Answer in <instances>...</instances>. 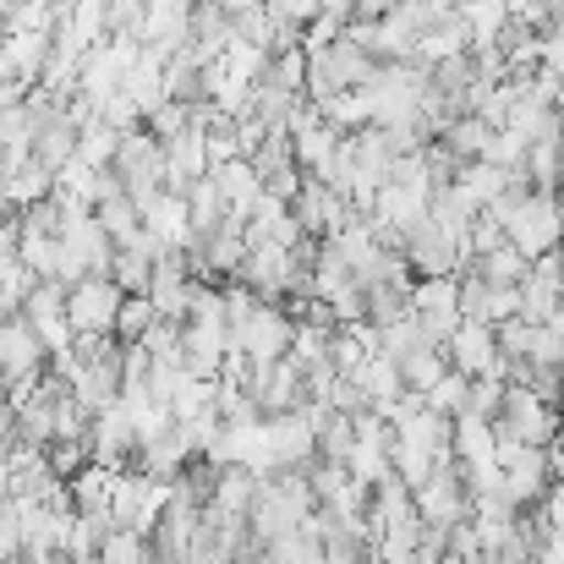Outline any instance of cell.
I'll list each match as a JSON object with an SVG mask.
<instances>
[{"label": "cell", "instance_id": "1", "mask_svg": "<svg viewBox=\"0 0 564 564\" xmlns=\"http://www.w3.org/2000/svg\"><path fill=\"white\" fill-rule=\"evenodd\" d=\"M373 72H378L373 50H362V44H351V39L340 33L335 44L307 50V83H302V99H313V105L324 110L340 88H362V83H373Z\"/></svg>", "mask_w": 564, "mask_h": 564}, {"label": "cell", "instance_id": "2", "mask_svg": "<svg viewBox=\"0 0 564 564\" xmlns=\"http://www.w3.org/2000/svg\"><path fill=\"white\" fill-rule=\"evenodd\" d=\"M505 241L527 258H543L560 247V192H521L516 208L505 214Z\"/></svg>", "mask_w": 564, "mask_h": 564}, {"label": "cell", "instance_id": "3", "mask_svg": "<svg viewBox=\"0 0 564 564\" xmlns=\"http://www.w3.org/2000/svg\"><path fill=\"white\" fill-rule=\"evenodd\" d=\"M291 329H296V318H291L280 302H258V307L230 329V351H241L252 368L280 362V357L291 351Z\"/></svg>", "mask_w": 564, "mask_h": 564}, {"label": "cell", "instance_id": "4", "mask_svg": "<svg viewBox=\"0 0 564 564\" xmlns=\"http://www.w3.org/2000/svg\"><path fill=\"white\" fill-rule=\"evenodd\" d=\"M405 302H411V313H416V324L433 346H444L455 335V324H460V280L455 274H416Z\"/></svg>", "mask_w": 564, "mask_h": 564}, {"label": "cell", "instance_id": "5", "mask_svg": "<svg viewBox=\"0 0 564 564\" xmlns=\"http://www.w3.org/2000/svg\"><path fill=\"white\" fill-rule=\"evenodd\" d=\"M411 499H416V516H422V527H427V532H449L455 521H466V516H471V494H466V477H460V466H455V460H438V466H433V477H427Z\"/></svg>", "mask_w": 564, "mask_h": 564}, {"label": "cell", "instance_id": "6", "mask_svg": "<svg viewBox=\"0 0 564 564\" xmlns=\"http://www.w3.org/2000/svg\"><path fill=\"white\" fill-rule=\"evenodd\" d=\"M121 296L127 291L110 274H83L77 285H66V324H72V335H110Z\"/></svg>", "mask_w": 564, "mask_h": 564}, {"label": "cell", "instance_id": "7", "mask_svg": "<svg viewBox=\"0 0 564 564\" xmlns=\"http://www.w3.org/2000/svg\"><path fill=\"white\" fill-rule=\"evenodd\" d=\"M444 357H449V368H455V373H466V378L488 373V378H505V383H510V357L499 351L494 324L460 318V324H455V335L444 340Z\"/></svg>", "mask_w": 564, "mask_h": 564}, {"label": "cell", "instance_id": "8", "mask_svg": "<svg viewBox=\"0 0 564 564\" xmlns=\"http://www.w3.org/2000/svg\"><path fill=\"white\" fill-rule=\"evenodd\" d=\"M116 176H121L127 197L165 187V143H160L149 127L121 132V149H116Z\"/></svg>", "mask_w": 564, "mask_h": 564}, {"label": "cell", "instance_id": "9", "mask_svg": "<svg viewBox=\"0 0 564 564\" xmlns=\"http://www.w3.org/2000/svg\"><path fill=\"white\" fill-rule=\"evenodd\" d=\"M400 252H405L411 274H460V241H455L444 225H433V219L411 225Z\"/></svg>", "mask_w": 564, "mask_h": 564}, {"label": "cell", "instance_id": "10", "mask_svg": "<svg viewBox=\"0 0 564 564\" xmlns=\"http://www.w3.org/2000/svg\"><path fill=\"white\" fill-rule=\"evenodd\" d=\"M44 368H50L44 340L33 335V324H28L22 313H11V318L0 324V378L17 383V378H39Z\"/></svg>", "mask_w": 564, "mask_h": 564}, {"label": "cell", "instance_id": "11", "mask_svg": "<svg viewBox=\"0 0 564 564\" xmlns=\"http://www.w3.org/2000/svg\"><path fill=\"white\" fill-rule=\"evenodd\" d=\"M494 455H499L494 416L455 411V416H449V460H455L460 471H477V466H494Z\"/></svg>", "mask_w": 564, "mask_h": 564}, {"label": "cell", "instance_id": "12", "mask_svg": "<svg viewBox=\"0 0 564 564\" xmlns=\"http://www.w3.org/2000/svg\"><path fill=\"white\" fill-rule=\"evenodd\" d=\"M143 230H149L165 252H171V247H182V252H187L192 241H197L192 214H187V192H171V187L154 192V203L143 208Z\"/></svg>", "mask_w": 564, "mask_h": 564}, {"label": "cell", "instance_id": "13", "mask_svg": "<svg viewBox=\"0 0 564 564\" xmlns=\"http://www.w3.org/2000/svg\"><path fill=\"white\" fill-rule=\"evenodd\" d=\"M55 192V171L44 165V160H33V154H22L17 165H0V197H6V208H33V203H44Z\"/></svg>", "mask_w": 564, "mask_h": 564}, {"label": "cell", "instance_id": "14", "mask_svg": "<svg viewBox=\"0 0 564 564\" xmlns=\"http://www.w3.org/2000/svg\"><path fill=\"white\" fill-rule=\"evenodd\" d=\"M197 176H208V149H203V132L187 127V132L165 138V187L187 192Z\"/></svg>", "mask_w": 564, "mask_h": 564}, {"label": "cell", "instance_id": "15", "mask_svg": "<svg viewBox=\"0 0 564 564\" xmlns=\"http://www.w3.org/2000/svg\"><path fill=\"white\" fill-rule=\"evenodd\" d=\"M208 176H214V187H219V197H225V208L247 225V208H252V197L263 192V176L252 171V160H219Z\"/></svg>", "mask_w": 564, "mask_h": 564}, {"label": "cell", "instance_id": "16", "mask_svg": "<svg viewBox=\"0 0 564 564\" xmlns=\"http://www.w3.org/2000/svg\"><path fill=\"white\" fill-rule=\"evenodd\" d=\"M340 138L346 132H335L324 116L313 121V127H302V132H291V160L302 165V176H318L329 160H335V149H340Z\"/></svg>", "mask_w": 564, "mask_h": 564}, {"label": "cell", "instance_id": "17", "mask_svg": "<svg viewBox=\"0 0 564 564\" xmlns=\"http://www.w3.org/2000/svg\"><path fill=\"white\" fill-rule=\"evenodd\" d=\"M471 50V33H466V22L449 11V17H438L427 33H416V55L411 61H427V66H438V61H449V55H466Z\"/></svg>", "mask_w": 564, "mask_h": 564}, {"label": "cell", "instance_id": "18", "mask_svg": "<svg viewBox=\"0 0 564 564\" xmlns=\"http://www.w3.org/2000/svg\"><path fill=\"white\" fill-rule=\"evenodd\" d=\"M516 182H521V176H510V171H499V165H488V160H466V165L455 171V187H466V197H471L477 208H488L494 197H505Z\"/></svg>", "mask_w": 564, "mask_h": 564}, {"label": "cell", "instance_id": "19", "mask_svg": "<svg viewBox=\"0 0 564 564\" xmlns=\"http://www.w3.org/2000/svg\"><path fill=\"white\" fill-rule=\"evenodd\" d=\"M351 383L368 394V405H383V400H394L400 389H405V378H400V362L389 357V351H373L357 373H351Z\"/></svg>", "mask_w": 564, "mask_h": 564}, {"label": "cell", "instance_id": "20", "mask_svg": "<svg viewBox=\"0 0 564 564\" xmlns=\"http://www.w3.org/2000/svg\"><path fill=\"white\" fill-rule=\"evenodd\" d=\"M488 132H494V127H488L482 116H471V110H466V116H449V121H444V132H438L433 143H444V149L466 165V160H477V154H482Z\"/></svg>", "mask_w": 564, "mask_h": 564}, {"label": "cell", "instance_id": "21", "mask_svg": "<svg viewBox=\"0 0 564 564\" xmlns=\"http://www.w3.org/2000/svg\"><path fill=\"white\" fill-rule=\"evenodd\" d=\"M560 296H564V280H549V274L527 269V280H521V313H516V318H527V324H549L554 307H560Z\"/></svg>", "mask_w": 564, "mask_h": 564}, {"label": "cell", "instance_id": "22", "mask_svg": "<svg viewBox=\"0 0 564 564\" xmlns=\"http://www.w3.org/2000/svg\"><path fill=\"white\" fill-rule=\"evenodd\" d=\"M400 362V378H405V389H416V394H427L438 378H444V368H449V357H444V346H411L405 357H394Z\"/></svg>", "mask_w": 564, "mask_h": 564}, {"label": "cell", "instance_id": "23", "mask_svg": "<svg viewBox=\"0 0 564 564\" xmlns=\"http://www.w3.org/2000/svg\"><path fill=\"white\" fill-rule=\"evenodd\" d=\"M455 17L466 22V33H471V50L494 44V39H499V28L510 22L505 0H460V6H455Z\"/></svg>", "mask_w": 564, "mask_h": 564}, {"label": "cell", "instance_id": "24", "mask_svg": "<svg viewBox=\"0 0 564 564\" xmlns=\"http://www.w3.org/2000/svg\"><path fill=\"white\" fill-rule=\"evenodd\" d=\"M527 269H532V258H527V252H516L510 241H505V247H494V252H482V258L471 263V274H482L488 285H521V280H527ZM460 274H466V269H460Z\"/></svg>", "mask_w": 564, "mask_h": 564}, {"label": "cell", "instance_id": "25", "mask_svg": "<svg viewBox=\"0 0 564 564\" xmlns=\"http://www.w3.org/2000/svg\"><path fill=\"white\" fill-rule=\"evenodd\" d=\"M116 149H121V132L110 127V121H83L77 127V160H88V165H116Z\"/></svg>", "mask_w": 564, "mask_h": 564}, {"label": "cell", "instance_id": "26", "mask_svg": "<svg viewBox=\"0 0 564 564\" xmlns=\"http://www.w3.org/2000/svg\"><path fill=\"white\" fill-rule=\"evenodd\" d=\"M187 214H192V230H197V236H208V230L230 214L225 197H219V187H214V176H197L187 187Z\"/></svg>", "mask_w": 564, "mask_h": 564}, {"label": "cell", "instance_id": "27", "mask_svg": "<svg viewBox=\"0 0 564 564\" xmlns=\"http://www.w3.org/2000/svg\"><path fill=\"white\" fill-rule=\"evenodd\" d=\"M340 466L351 471V482L378 488V482L389 477V449H383V444H362V438H351V449H346V460H340Z\"/></svg>", "mask_w": 564, "mask_h": 564}, {"label": "cell", "instance_id": "28", "mask_svg": "<svg viewBox=\"0 0 564 564\" xmlns=\"http://www.w3.org/2000/svg\"><path fill=\"white\" fill-rule=\"evenodd\" d=\"M527 149H532V143H527L521 132H510V127H494L477 160H488V165H499V171H510V176H521V165H527Z\"/></svg>", "mask_w": 564, "mask_h": 564}, {"label": "cell", "instance_id": "29", "mask_svg": "<svg viewBox=\"0 0 564 564\" xmlns=\"http://www.w3.org/2000/svg\"><path fill=\"white\" fill-rule=\"evenodd\" d=\"M433 466H438V455H427V449H416V444H400V438L389 444V471H394L411 494L433 477Z\"/></svg>", "mask_w": 564, "mask_h": 564}, {"label": "cell", "instance_id": "30", "mask_svg": "<svg viewBox=\"0 0 564 564\" xmlns=\"http://www.w3.org/2000/svg\"><path fill=\"white\" fill-rule=\"evenodd\" d=\"M154 318H160L154 302H149L143 291H132V296H121V307H116V329H110V335H116V340H143V335L154 329Z\"/></svg>", "mask_w": 564, "mask_h": 564}, {"label": "cell", "instance_id": "31", "mask_svg": "<svg viewBox=\"0 0 564 564\" xmlns=\"http://www.w3.org/2000/svg\"><path fill=\"white\" fill-rule=\"evenodd\" d=\"M466 383H471L466 373L444 368V378L422 394V405H427V411H438V416H455V411H466Z\"/></svg>", "mask_w": 564, "mask_h": 564}, {"label": "cell", "instance_id": "32", "mask_svg": "<svg viewBox=\"0 0 564 564\" xmlns=\"http://www.w3.org/2000/svg\"><path fill=\"white\" fill-rule=\"evenodd\" d=\"M499 405H505V378L477 373L471 383H466V411H477V416H499Z\"/></svg>", "mask_w": 564, "mask_h": 564}, {"label": "cell", "instance_id": "33", "mask_svg": "<svg viewBox=\"0 0 564 564\" xmlns=\"http://www.w3.org/2000/svg\"><path fill=\"white\" fill-rule=\"evenodd\" d=\"M527 362L532 368H564V340L549 324H532V346H527Z\"/></svg>", "mask_w": 564, "mask_h": 564}, {"label": "cell", "instance_id": "34", "mask_svg": "<svg viewBox=\"0 0 564 564\" xmlns=\"http://www.w3.org/2000/svg\"><path fill=\"white\" fill-rule=\"evenodd\" d=\"M99 121H110L116 132H138V127H143V110H138L127 94H110V99L99 105Z\"/></svg>", "mask_w": 564, "mask_h": 564}, {"label": "cell", "instance_id": "35", "mask_svg": "<svg viewBox=\"0 0 564 564\" xmlns=\"http://www.w3.org/2000/svg\"><path fill=\"white\" fill-rule=\"evenodd\" d=\"M549 329H554V335L564 340V296H560V307H554V318H549Z\"/></svg>", "mask_w": 564, "mask_h": 564}, {"label": "cell", "instance_id": "36", "mask_svg": "<svg viewBox=\"0 0 564 564\" xmlns=\"http://www.w3.org/2000/svg\"><path fill=\"white\" fill-rule=\"evenodd\" d=\"M427 6H433V11H455L460 0H427Z\"/></svg>", "mask_w": 564, "mask_h": 564}, {"label": "cell", "instance_id": "37", "mask_svg": "<svg viewBox=\"0 0 564 564\" xmlns=\"http://www.w3.org/2000/svg\"><path fill=\"white\" fill-rule=\"evenodd\" d=\"M560 241H564V187H560Z\"/></svg>", "mask_w": 564, "mask_h": 564}, {"label": "cell", "instance_id": "38", "mask_svg": "<svg viewBox=\"0 0 564 564\" xmlns=\"http://www.w3.org/2000/svg\"><path fill=\"white\" fill-rule=\"evenodd\" d=\"M560 411H564V368H560Z\"/></svg>", "mask_w": 564, "mask_h": 564}, {"label": "cell", "instance_id": "39", "mask_svg": "<svg viewBox=\"0 0 564 564\" xmlns=\"http://www.w3.org/2000/svg\"><path fill=\"white\" fill-rule=\"evenodd\" d=\"M236 564H252V560H236Z\"/></svg>", "mask_w": 564, "mask_h": 564}]
</instances>
